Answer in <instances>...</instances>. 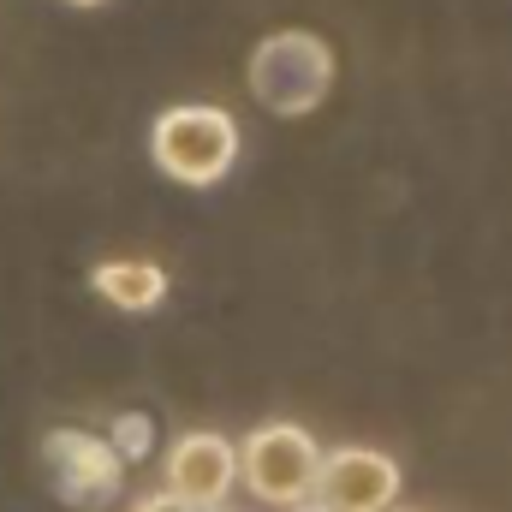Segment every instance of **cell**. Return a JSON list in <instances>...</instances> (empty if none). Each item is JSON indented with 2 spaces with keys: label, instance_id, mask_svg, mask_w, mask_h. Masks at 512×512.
I'll use <instances>...</instances> for the list:
<instances>
[{
  "label": "cell",
  "instance_id": "cell-1",
  "mask_svg": "<svg viewBox=\"0 0 512 512\" xmlns=\"http://www.w3.org/2000/svg\"><path fill=\"white\" fill-rule=\"evenodd\" d=\"M149 155L167 179L179 185H221L239 161V126L233 114L221 108H203V102H185V108H167L155 131H149Z\"/></svg>",
  "mask_w": 512,
  "mask_h": 512
},
{
  "label": "cell",
  "instance_id": "cell-2",
  "mask_svg": "<svg viewBox=\"0 0 512 512\" xmlns=\"http://www.w3.org/2000/svg\"><path fill=\"white\" fill-rule=\"evenodd\" d=\"M316 465H322V447L298 423H262L239 447V483L251 489L262 507H298V501H310Z\"/></svg>",
  "mask_w": 512,
  "mask_h": 512
},
{
  "label": "cell",
  "instance_id": "cell-3",
  "mask_svg": "<svg viewBox=\"0 0 512 512\" xmlns=\"http://www.w3.org/2000/svg\"><path fill=\"white\" fill-rule=\"evenodd\" d=\"M334 84V60H328V42L322 36H304V30H280L256 48L251 60V90L262 108L274 114H310Z\"/></svg>",
  "mask_w": 512,
  "mask_h": 512
},
{
  "label": "cell",
  "instance_id": "cell-4",
  "mask_svg": "<svg viewBox=\"0 0 512 512\" xmlns=\"http://www.w3.org/2000/svg\"><path fill=\"white\" fill-rule=\"evenodd\" d=\"M316 501L328 512H387L399 495V465L376 447H340L316 465Z\"/></svg>",
  "mask_w": 512,
  "mask_h": 512
},
{
  "label": "cell",
  "instance_id": "cell-5",
  "mask_svg": "<svg viewBox=\"0 0 512 512\" xmlns=\"http://www.w3.org/2000/svg\"><path fill=\"white\" fill-rule=\"evenodd\" d=\"M239 483V447L215 429H197V435H179L167 447V489L179 501H191L197 512L221 507Z\"/></svg>",
  "mask_w": 512,
  "mask_h": 512
},
{
  "label": "cell",
  "instance_id": "cell-6",
  "mask_svg": "<svg viewBox=\"0 0 512 512\" xmlns=\"http://www.w3.org/2000/svg\"><path fill=\"white\" fill-rule=\"evenodd\" d=\"M48 459L60 465V495H72V501H90V495L120 489V459L102 441H90V435H54L48 441Z\"/></svg>",
  "mask_w": 512,
  "mask_h": 512
},
{
  "label": "cell",
  "instance_id": "cell-7",
  "mask_svg": "<svg viewBox=\"0 0 512 512\" xmlns=\"http://www.w3.org/2000/svg\"><path fill=\"white\" fill-rule=\"evenodd\" d=\"M90 286L114 304V310H155L161 298H167V274L155 268V262H102L96 274H90Z\"/></svg>",
  "mask_w": 512,
  "mask_h": 512
},
{
  "label": "cell",
  "instance_id": "cell-8",
  "mask_svg": "<svg viewBox=\"0 0 512 512\" xmlns=\"http://www.w3.org/2000/svg\"><path fill=\"white\" fill-rule=\"evenodd\" d=\"M131 512H197V507H191V501H179L173 489H155V495H143Z\"/></svg>",
  "mask_w": 512,
  "mask_h": 512
},
{
  "label": "cell",
  "instance_id": "cell-9",
  "mask_svg": "<svg viewBox=\"0 0 512 512\" xmlns=\"http://www.w3.org/2000/svg\"><path fill=\"white\" fill-rule=\"evenodd\" d=\"M286 512H328L322 501H298V507H286Z\"/></svg>",
  "mask_w": 512,
  "mask_h": 512
},
{
  "label": "cell",
  "instance_id": "cell-10",
  "mask_svg": "<svg viewBox=\"0 0 512 512\" xmlns=\"http://www.w3.org/2000/svg\"><path fill=\"white\" fill-rule=\"evenodd\" d=\"M66 6H102V0H66Z\"/></svg>",
  "mask_w": 512,
  "mask_h": 512
},
{
  "label": "cell",
  "instance_id": "cell-11",
  "mask_svg": "<svg viewBox=\"0 0 512 512\" xmlns=\"http://www.w3.org/2000/svg\"><path fill=\"white\" fill-rule=\"evenodd\" d=\"M387 512H393V507H387Z\"/></svg>",
  "mask_w": 512,
  "mask_h": 512
}]
</instances>
